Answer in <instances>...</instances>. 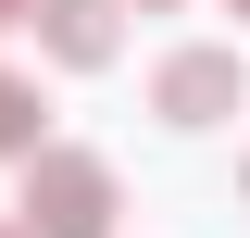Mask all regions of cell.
<instances>
[{
  "label": "cell",
  "mask_w": 250,
  "mask_h": 238,
  "mask_svg": "<svg viewBox=\"0 0 250 238\" xmlns=\"http://www.w3.org/2000/svg\"><path fill=\"white\" fill-rule=\"evenodd\" d=\"M113 213H125V188H113V163L100 150H25V201H13V226L25 238H113Z\"/></svg>",
  "instance_id": "cell-1"
},
{
  "label": "cell",
  "mask_w": 250,
  "mask_h": 238,
  "mask_svg": "<svg viewBox=\"0 0 250 238\" xmlns=\"http://www.w3.org/2000/svg\"><path fill=\"white\" fill-rule=\"evenodd\" d=\"M238 100H250V63H238V50H163V75H150V113L175 125V138L225 125Z\"/></svg>",
  "instance_id": "cell-2"
},
{
  "label": "cell",
  "mask_w": 250,
  "mask_h": 238,
  "mask_svg": "<svg viewBox=\"0 0 250 238\" xmlns=\"http://www.w3.org/2000/svg\"><path fill=\"white\" fill-rule=\"evenodd\" d=\"M38 50L75 63V75L113 63V50H125V0H38Z\"/></svg>",
  "instance_id": "cell-3"
},
{
  "label": "cell",
  "mask_w": 250,
  "mask_h": 238,
  "mask_svg": "<svg viewBox=\"0 0 250 238\" xmlns=\"http://www.w3.org/2000/svg\"><path fill=\"white\" fill-rule=\"evenodd\" d=\"M0 150L25 163V150H50V125H38V88L25 75H0Z\"/></svg>",
  "instance_id": "cell-4"
},
{
  "label": "cell",
  "mask_w": 250,
  "mask_h": 238,
  "mask_svg": "<svg viewBox=\"0 0 250 238\" xmlns=\"http://www.w3.org/2000/svg\"><path fill=\"white\" fill-rule=\"evenodd\" d=\"M13 13H38V0H0V25H13Z\"/></svg>",
  "instance_id": "cell-5"
},
{
  "label": "cell",
  "mask_w": 250,
  "mask_h": 238,
  "mask_svg": "<svg viewBox=\"0 0 250 238\" xmlns=\"http://www.w3.org/2000/svg\"><path fill=\"white\" fill-rule=\"evenodd\" d=\"M0 238H25V226H13V213H0Z\"/></svg>",
  "instance_id": "cell-6"
},
{
  "label": "cell",
  "mask_w": 250,
  "mask_h": 238,
  "mask_svg": "<svg viewBox=\"0 0 250 238\" xmlns=\"http://www.w3.org/2000/svg\"><path fill=\"white\" fill-rule=\"evenodd\" d=\"M225 13H250V0H225Z\"/></svg>",
  "instance_id": "cell-7"
},
{
  "label": "cell",
  "mask_w": 250,
  "mask_h": 238,
  "mask_svg": "<svg viewBox=\"0 0 250 238\" xmlns=\"http://www.w3.org/2000/svg\"><path fill=\"white\" fill-rule=\"evenodd\" d=\"M138 13H163V0H138Z\"/></svg>",
  "instance_id": "cell-8"
}]
</instances>
